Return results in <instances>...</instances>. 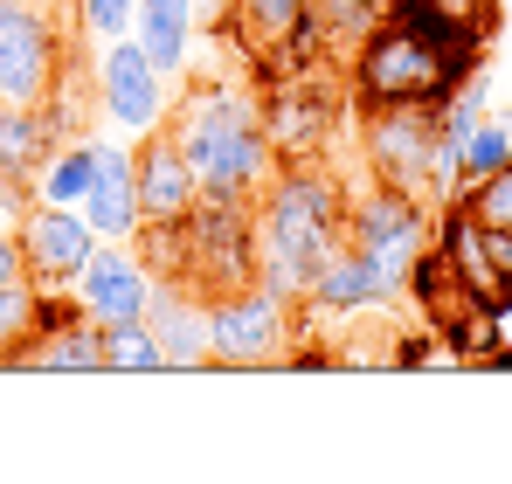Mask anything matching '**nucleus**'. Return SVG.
Segmentation results:
<instances>
[{
  "instance_id": "393cba45",
  "label": "nucleus",
  "mask_w": 512,
  "mask_h": 484,
  "mask_svg": "<svg viewBox=\"0 0 512 484\" xmlns=\"http://www.w3.org/2000/svg\"><path fill=\"white\" fill-rule=\"evenodd\" d=\"M512 160V125L506 118H478L471 132H464V146H457V173L464 180H485V173H499ZM457 201V194H450Z\"/></svg>"
},
{
  "instance_id": "f257e3e1",
  "label": "nucleus",
  "mask_w": 512,
  "mask_h": 484,
  "mask_svg": "<svg viewBox=\"0 0 512 484\" xmlns=\"http://www.w3.org/2000/svg\"><path fill=\"white\" fill-rule=\"evenodd\" d=\"M256 277L270 298L305 305L319 263L346 242V187L319 160H284L263 187V208L250 215Z\"/></svg>"
},
{
  "instance_id": "ddd939ff",
  "label": "nucleus",
  "mask_w": 512,
  "mask_h": 484,
  "mask_svg": "<svg viewBox=\"0 0 512 484\" xmlns=\"http://www.w3.org/2000/svg\"><path fill=\"white\" fill-rule=\"evenodd\" d=\"M14 367H35V374H104V339H97V319L77 312V298L63 305V298L49 291L42 325H35V339L21 346V360H14Z\"/></svg>"
},
{
  "instance_id": "dca6fc26",
  "label": "nucleus",
  "mask_w": 512,
  "mask_h": 484,
  "mask_svg": "<svg viewBox=\"0 0 512 484\" xmlns=\"http://www.w3.org/2000/svg\"><path fill=\"white\" fill-rule=\"evenodd\" d=\"M263 132H270L277 160H319L326 132H333V97L312 90V83H291V90L263 97Z\"/></svg>"
},
{
  "instance_id": "b1692460",
  "label": "nucleus",
  "mask_w": 512,
  "mask_h": 484,
  "mask_svg": "<svg viewBox=\"0 0 512 484\" xmlns=\"http://www.w3.org/2000/svg\"><path fill=\"white\" fill-rule=\"evenodd\" d=\"M457 208H464L478 229L506 236L512 229V160L499 166V173H485V180H464V187H457Z\"/></svg>"
},
{
  "instance_id": "1a4fd4ad",
  "label": "nucleus",
  "mask_w": 512,
  "mask_h": 484,
  "mask_svg": "<svg viewBox=\"0 0 512 484\" xmlns=\"http://www.w3.org/2000/svg\"><path fill=\"white\" fill-rule=\"evenodd\" d=\"M21 256H28V277L42 284V291H63V284H77V270L90 263V249H97V229H90L84 208H63V201H28L21 208Z\"/></svg>"
},
{
  "instance_id": "7ed1b4c3",
  "label": "nucleus",
  "mask_w": 512,
  "mask_h": 484,
  "mask_svg": "<svg viewBox=\"0 0 512 484\" xmlns=\"http://www.w3.org/2000/svg\"><path fill=\"white\" fill-rule=\"evenodd\" d=\"M478 70V49H450V42H436L423 35L416 21H374L367 28V42L353 49V104L367 111V104H443L457 83Z\"/></svg>"
},
{
  "instance_id": "39448f33",
  "label": "nucleus",
  "mask_w": 512,
  "mask_h": 484,
  "mask_svg": "<svg viewBox=\"0 0 512 484\" xmlns=\"http://www.w3.org/2000/svg\"><path fill=\"white\" fill-rule=\"evenodd\" d=\"M346 242L367 249L388 277L409 284L416 263L429 256V242H436V201L367 180V194H346Z\"/></svg>"
},
{
  "instance_id": "f03ea898",
  "label": "nucleus",
  "mask_w": 512,
  "mask_h": 484,
  "mask_svg": "<svg viewBox=\"0 0 512 484\" xmlns=\"http://www.w3.org/2000/svg\"><path fill=\"white\" fill-rule=\"evenodd\" d=\"M173 146L187 153L194 180H201V201H256L277 173L270 153V132H263V104L243 90H208L194 97L180 118H167Z\"/></svg>"
},
{
  "instance_id": "cd10ccee",
  "label": "nucleus",
  "mask_w": 512,
  "mask_h": 484,
  "mask_svg": "<svg viewBox=\"0 0 512 484\" xmlns=\"http://www.w3.org/2000/svg\"><path fill=\"white\" fill-rule=\"evenodd\" d=\"M0 201H7V187H0Z\"/></svg>"
},
{
  "instance_id": "0eeeda50",
  "label": "nucleus",
  "mask_w": 512,
  "mask_h": 484,
  "mask_svg": "<svg viewBox=\"0 0 512 484\" xmlns=\"http://www.w3.org/2000/svg\"><path fill=\"white\" fill-rule=\"evenodd\" d=\"M360 153H367V180L436 201V194H429L436 104H367V111H360Z\"/></svg>"
},
{
  "instance_id": "423d86ee",
  "label": "nucleus",
  "mask_w": 512,
  "mask_h": 484,
  "mask_svg": "<svg viewBox=\"0 0 512 484\" xmlns=\"http://www.w3.org/2000/svg\"><path fill=\"white\" fill-rule=\"evenodd\" d=\"M298 319L284 298H270L263 284H236L208 298V360L215 367H277L291 360Z\"/></svg>"
},
{
  "instance_id": "5701e85b",
  "label": "nucleus",
  "mask_w": 512,
  "mask_h": 484,
  "mask_svg": "<svg viewBox=\"0 0 512 484\" xmlns=\"http://www.w3.org/2000/svg\"><path fill=\"white\" fill-rule=\"evenodd\" d=\"M42 305H49V291H42L35 277L0 284V367H7V360H21V346H28V339H35V325H42Z\"/></svg>"
},
{
  "instance_id": "a211bd4d",
  "label": "nucleus",
  "mask_w": 512,
  "mask_h": 484,
  "mask_svg": "<svg viewBox=\"0 0 512 484\" xmlns=\"http://www.w3.org/2000/svg\"><path fill=\"white\" fill-rule=\"evenodd\" d=\"M236 35L250 42V56L263 49H291V56H312L319 35V0H236Z\"/></svg>"
},
{
  "instance_id": "a878e982",
  "label": "nucleus",
  "mask_w": 512,
  "mask_h": 484,
  "mask_svg": "<svg viewBox=\"0 0 512 484\" xmlns=\"http://www.w3.org/2000/svg\"><path fill=\"white\" fill-rule=\"evenodd\" d=\"M132 14H139V0H77V21H84V35H97V42L132 35Z\"/></svg>"
},
{
  "instance_id": "9b49d317",
  "label": "nucleus",
  "mask_w": 512,
  "mask_h": 484,
  "mask_svg": "<svg viewBox=\"0 0 512 484\" xmlns=\"http://www.w3.org/2000/svg\"><path fill=\"white\" fill-rule=\"evenodd\" d=\"M153 284H160L153 263H139V256L118 249V242H97L90 263L77 270V284H70V298H77V312H90L97 325H118V319H146Z\"/></svg>"
},
{
  "instance_id": "aec40b11",
  "label": "nucleus",
  "mask_w": 512,
  "mask_h": 484,
  "mask_svg": "<svg viewBox=\"0 0 512 484\" xmlns=\"http://www.w3.org/2000/svg\"><path fill=\"white\" fill-rule=\"evenodd\" d=\"M395 21H416L450 49H478V35L492 28V0H395Z\"/></svg>"
},
{
  "instance_id": "412c9836",
  "label": "nucleus",
  "mask_w": 512,
  "mask_h": 484,
  "mask_svg": "<svg viewBox=\"0 0 512 484\" xmlns=\"http://www.w3.org/2000/svg\"><path fill=\"white\" fill-rule=\"evenodd\" d=\"M90 180H97V139H63L42 173H35V201H63V208H84Z\"/></svg>"
},
{
  "instance_id": "bb28decb",
  "label": "nucleus",
  "mask_w": 512,
  "mask_h": 484,
  "mask_svg": "<svg viewBox=\"0 0 512 484\" xmlns=\"http://www.w3.org/2000/svg\"><path fill=\"white\" fill-rule=\"evenodd\" d=\"M28 277V256H21V236L0 229V284H21Z\"/></svg>"
},
{
  "instance_id": "6ab92c4d",
  "label": "nucleus",
  "mask_w": 512,
  "mask_h": 484,
  "mask_svg": "<svg viewBox=\"0 0 512 484\" xmlns=\"http://www.w3.org/2000/svg\"><path fill=\"white\" fill-rule=\"evenodd\" d=\"M132 35L146 42V56L160 63V77H180L187 49H194V0H139Z\"/></svg>"
},
{
  "instance_id": "4be33fe9",
  "label": "nucleus",
  "mask_w": 512,
  "mask_h": 484,
  "mask_svg": "<svg viewBox=\"0 0 512 484\" xmlns=\"http://www.w3.org/2000/svg\"><path fill=\"white\" fill-rule=\"evenodd\" d=\"M97 339H104V374H167V346L146 319L97 325Z\"/></svg>"
},
{
  "instance_id": "6e6552de",
  "label": "nucleus",
  "mask_w": 512,
  "mask_h": 484,
  "mask_svg": "<svg viewBox=\"0 0 512 484\" xmlns=\"http://www.w3.org/2000/svg\"><path fill=\"white\" fill-rule=\"evenodd\" d=\"M97 97L111 111V125L125 132H160L167 125V77L160 63L146 56L139 35H111L104 56H97Z\"/></svg>"
},
{
  "instance_id": "9d476101",
  "label": "nucleus",
  "mask_w": 512,
  "mask_h": 484,
  "mask_svg": "<svg viewBox=\"0 0 512 484\" xmlns=\"http://www.w3.org/2000/svg\"><path fill=\"white\" fill-rule=\"evenodd\" d=\"M402 298H409L402 277H388L367 249L340 242V249L319 263V277H312V291H305V312H319V319H353V312H395Z\"/></svg>"
},
{
  "instance_id": "20e7f679",
  "label": "nucleus",
  "mask_w": 512,
  "mask_h": 484,
  "mask_svg": "<svg viewBox=\"0 0 512 484\" xmlns=\"http://www.w3.org/2000/svg\"><path fill=\"white\" fill-rule=\"evenodd\" d=\"M63 0H0V104H56L70 70L77 14H56Z\"/></svg>"
},
{
  "instance_id": "f3484780",
  "label": "nucleus",
  "mask_w": 512,
  "mask_h": 484,
  "mask_svg": "<svg viewBox=\"0 0 512 484\" xmlns=\"http://www.w3.org/2000/svg\"><path fill=\"white\" fill-rule=\"evenodd\" d=\"M146 325L160 332V346H167V367H215L208 360V298L194 291V284H153V305H146Z\"/></svg>"
},
{
  "instance_id": "f8f14e48",
  "label": "nucleus",
  "mask_w": 512,
  "mask_h": 484,
  "mask_svg": "<svg viewBox=\"0 0 512 484\" xmlns=\"http://www.w3.org/2000/svg\"><path fill=\"white\" fill-rule=\"evenodd\" d=\"M63 146V111L56 104H0V187L7 201H35V173Z\"/></svg>"
},
{
  "instance_id": "4468645a",
  "label": "nucleus",
  "mask_w": 512,
  "mask_h": 484,
  "mask_svg": "<svg viewBox=\"0 0 512 484\" xmlns=\"http://www.w3.org/2000/svg\"><path fill=\"white\" fill-rule=\"evenodd\" d=\"M194 208H201V180H194L187 153L173 146L167 125L146 132V153H139V215H146V229H173Z\"/></svg>"
},
{
  "instance_id": "2eb2a0df",
  "label": "nucleus",
  "mask_w": 512,
  "mask_h": 484,
  "mask_svg": "<svg viewBox=\"0 0 512 484\" xmlns=\"http://www.w3.org/2000/svg\"><path fill=\"white\" fill-rule=\"evenodd\" d=\"M84 215L104 242H125L146 229V215H139V153L97 139V180H90V194H84Z\"/></svg>"
}]
</instances>
